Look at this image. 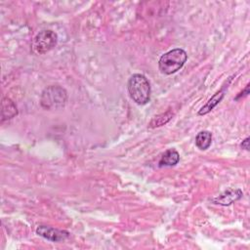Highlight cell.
I'll use <instances>...</instances> for the list:
<instances>
[{
    "label": "cell",
    "mask_w": 250,
    "mask_h": 250,
    "mask_svg": "<svg viewBox=\"0 0 250 250\" xmlns=\"http://www.w3.org/2000/svg\"><path fill=\"white\" fill-rule=\"evenodd\" d=\"M128 92L130 98L140 105H144L150 99V84L143 74H133L128 81Z\"/></svg>",
    "instance_id": "cell-1"
},
{
    "label": "cell",
    "mask_w": 250,
    "mask_h": 250,
    "mask_svg": "<svg viewBox=\"0 0 250 250\" xmlns=\"http://www.w3.org/2000/svg\"><path fill=\"white\" fill-rule=\"evenodd\" d=\"M188 55L181 48L173 49L162 55L158 61L159 70L164 74H172L183 67L187 62Z\"/></svg>",
    "instance_id": "cell-2"
},
{
    "label": "cell",
    "mask_w": 250,
    "mask_h": 250,
    "mask_svg": "<svg viewBox=\"0 0 250 250\" xmlns=\"http://www.w3.org/2000/svg\"><path fill=\"white\" fill-rule=\"evenodd\" d=\"M67 99L66 92L60 86H50L46 88L41 96V105L44 108H58L63 106Z\"/></svg>",
    "instance_id": "cell-3"
},
{
    "label": "cell",
    "mask_w": 250,
    "mask_h": 250,
    "mask_svg": "<svg viewBox=\"0 0 250 250\" xmlns=\"http://www.w3.org/2000/svg\"><path fill=\"white\" fill-rule=\"evenodd\" d=\"M58 42V35L53 30H43L35 35L31 47L35 54H45L52 50Z\"/></svg>",
    "instance_id": "cell-4"
},
{
    "label": "cell",
    "mask_w": 250,
    "mask_h": 250,
    "mask_svg": "<svg viewBox=\"0 0 250 250\" xmlns=\"http://www.w3.org/2000/svg\"><path fill=\"white\" fill-rule=\"evenodd\" d=\"M36 233L48 240L54 241V242H59L66 239L69 236V233L65 230L58 229L52 227H47V226H39L36 229Z\"/></svg>",
    "instance_id": "cell-5"
},
{
    "label": "cell",
    "mask_w": 250,
    "mask_h": 250,
    "mask_svg": "<svg viewBox=\"0 0 250 250\" xmlns=\"http://www.w3.org/2000/svg\"><path fill=\"white\" fill-rule=\"evenodd\" d=\"M242 197V191L239 188H229L221 193L219 196L213 198V202L220 205H229L234 201L240 199Z\"/></svg>",
    "instance_id": "cell-6"
},
{
    "label": "cell",
    "mask_w": 250,
    "mask_h": 250,
    "mask_svg": "<svg viewBox=\"0 0 250 250\" xmlns=\"http://www.w3.org/2000/svg\"><path fill=\"white\" fill-rule=\"evenodd\" d=\"M180 160V154L179 152L174 149V148H170L167 149L161 156V158L159 159V166L160 167H166V166H174L176 165Z\"/></svg>",
    "instance_id": "cell-7"
},
{
    "label": "cell",
    "mask_w": 250,
    "mask_h": 250,
    "mask_svg": "<svg viewBox=\"0 0 250 250\" xmlns=\"http://www.w3.org/2000/svg\"><path fill=\"white\" fill-rule=\"evenodd\" d=\"M224 96H225V89L223 88L211 97V99L200 108V110L198 111V114L203 115V114H206L209 111H211L222 101Z\"/></svg>",
    "instance_id": "cell-8"
},
{
    "label": "cell",
    "mask_w": 250,
    "mask_h": 250,
    "mask_svg": "<svg viewBox=\"0 0 250 250\" xmlns=\"http://www.w3.org/2000/svg\"><path fill=\"white\" fill-rule=\"evenodd\" d=\"M212 143V134L209 131H201L196 135L195 138V145L196 146L201 149H207Z\"/></svg>",
    "instance_id": "cell-9"
},
{
    "label": "cell",
    "mask_w": 250,
    "mask_h": 250,
    "mask_svg": "<svg viewBox=\"0 0 250 250\" xmlns=\"http://www.w3.org/2000/svg\"><path fill=\"white\" fill-rule=\"evenodd\" d=\"M18 113L17 111V107L15 105V104L8 98H4L3 102H2V119H6L7 115L8 118H12L13 116H15Z\"/></svg>",
    "instance_id": "cell-10"
},
{
    "label": "cell",
    "mask_w": 250,
    "mask_h": 250,
    "mask_svg": "<svg viewBox=\"0 0 250 250\" xmlns=\"http://www.w3.org/2000/svg\"><path fill=\"white\" fill-rule=\"evenodd\" d=\"M173 115H174V114H173L170 110H168V111H166V112H164V113L158 114V115L154 116V117L151 119V121L149 122L148 126H149L150 128H155V127L162 126V125L166 124V123L172 118Z\"/></svg>",
    "instance_id": "cell-11"
},
{
    "label": "cell",
    "mask_w": 250,
    "mask_h": 250,
    "mask_svg": "<svg viewBox=\"0 0 250 250\" xmlns=\"http://www.w3.org/2000/svg\"><path fill=\"white\" fill-rule=\"evenodd\" d=\"M241 147L246 150H249V138H246L244 141H242Z\"/></svg>",
    "instance_id": "cell-12"
}]
</instances>
